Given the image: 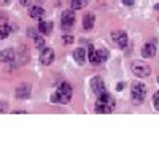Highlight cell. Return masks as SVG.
Segmentation results:
<instances>
[{
    "instance_id": "1",
    "label": "cell",
    "mask_w": 159,
    "mask_h": 146,
    "mask_svg": "<svg viewBox=\"0 0 159 146\" xmlns=\"http://www.w3.org/2000/svg\"><path fill=\"white\" fill-rule=\"evenodd\" d=\"M130 69H132V72H134V75L139 76V78H147V76L151 75L150 65L147 62H143V60H134Z\"/></svg>"
},
{
    "instance_id": "2",
    "label": "cell",
    "mask_w": 159,
    "mask_h": 146,
    "mask_svg": "<svg viewBox=\"0 0 159 146\" xmlns=\"http://www.w3.org/2000/svg\"><path fill=\"white\" fill-rule=\"evenodd\" d=\"M61 22H62V29H64V30L72 29L73 24H75V11H73V10H65V11L62 13Z\"/></svg>"
},
{
    "instance_id": "3",
    "label": "cell",
    "mask_w": 159,
    "mask_h": 146,
    "mask_svg": "<svg viewBox=\"0 0 159 146\" xmlns=\"http://www.w3.org/2000/svg\"><path fill=\"white\" fill-rule=\"evenodd\" d=\"M52 60H54V51L51 48L43 46L42 51H40V62L43 65H49V64H52Z\"/></svg>"
},
{
    "instance_id": "4",
    "label": "cell",
    "mask_w": 159,
    "mask_h": 146,
    "mask_svg": "<svg viewBox=\"0 0 159 146\" xmlns=\"http://www.w3.org/2000/svg\"><path fill=\"white\" fill-rule=\"evenodd\" d=\"M145 95H147V86L142 83H134V86H132V97L140 103Z\"/></svg>"
},
{
    "instance_id": "5",
    "label": "cell",
    "mask_w": 159,
    "mask_h": 146,
    "mask_svg": "<svg viewBox=\"0 0 159 146\" xmlns=\"http://www.w3.org/2000/svg\"><path fill=\"white\" fill-rule=\"evenodd\" d=\"M111 38L115 40V43L119 48H126L127 46V33L126 32H113Z\"/></svg>"
},
{
    "instance_id": "6",
    "label": "cell",
    "mask_w": 159,
    "mask_h": 146,
    "mask_svg": "<svg viewBox=\"0 0 159 146\" xmlns=\"http://www.w3.org/2000/svg\"><path fill=\"white\" fill-rule=\"evenodd\" d=\"M30 92H32V89H30L29 84H22L16 89V97L21 99V100H25V99L30 97Z\"/></svg>"
},
{
    "instance_id": "7",
    "label": "cell",
    "mask_w": 159,
    "mask_h": 146,
    "mask_svg": "<svg viewBox=\"0 0 159 146\" xmlns=\"http://www.w3.org/2000/svg\"><path fill=\"white\" fill-rule=\"evenodd\" d=\"M70 99H72V95H69V94H64V92H54V94L51 95V102H57V103H69L70 102Z\"/></svg>"
},
{
    "instance_id": "8",
    "label": "cell",
    "mask_w": 159,
    "mask_h": 146,
    "mask_svg": "<svg viewBox=\"0 0 159 146\" xmlns=\"http://www.w3.org/2000/svg\"><path fill=\"white\" fill-rule=\"evenodd\" d=\"M91 86H92V91H94L96 94H100V92H103V91H105V83H103V79H102L100 76L92 78Z\"/></svg>"
},
{
    "instance_id": "9",
    "label": "cell",
    "mask_w": 159,
    "mask_h": 146,
    "mask_svg": "<svg viewBox=\"0 0 159 146\" xmlns=\"http://www.w3.org/2000/svg\"><path fill=\"white\" fill-rule=\"evenodd\" d=\"M13 60H15V49L7 48L0 51V62H13Z\"/></svg>"
},
{
    "instance_id": "10",
    "label": "cell",
    "mask_w": 159,
    "mask_h": 146,
    "mask_svg": "<svg viewBox=\"0 0 159 146\" xmlns=\"http://www.w3.org/2000/svg\"><path fill=\"white\" fill-rule=\"evenodd\" d=\"M156 54V45L154 43H147L143 46V49H142V56L143 57H153Z\"/></svg>"
},
{
    "instance_id": "11",
    "label": "cell",
    "mask_w": 159,
    "mask_h": 146,
    "mask_svg": "<svg viewBox=\"0 0 159 146\" xmlns=\"http://www.w3.org/2000/svg\"><path fill=\"white\" fill-rule=\"evenodd\" d=\"M94 22H96V16L92 15V13H88V15L83 18V29L91 30L92 27H94Z\"/></svg>"
},
{
    "instance_id": "12",
    "label": "cell",
    "mask_w": 159,
    "mask_h": 146,
    "mask_svg": "<svg viewBox=\"0 0 159 146\" xmlns=\"http://www.w3.org/2000/svg\"><path fill=\"white\" fill-rule=\"evenodd\" d=\"M43 15H45V10H43L42 7L35 5V7H30V8H29V16H30V18H34V19H40V18H43Z\"/></svg>"
},
{
    "instance_id": "13",
    "label": "cell",
    "mask_w": 159,
    "mask_h": 146,
    "mask_svg": "<svg viewBox=\"0 0 159 146\" xmlns=\"http://www.w3.org/2000/svg\"><path fill=\"white\" fill-rule=\"evenodd\" d=\"M73 59L76 60L78 65H81V64L84 62V59H86V51H84V48H76V49L73 51Z\"/></svg>"
},
{
    "instance_id": "14",
    "label": "cell",
    "mask_w": 159,
    "mask_h": 146,
    "mask_svg": "<svg viewBox=\"0 0 159 146\" xmlns=\"http://www.w3.org/2000/svg\"><path fill=\"white\" fill-rule=\"evenodd\" d=\"M38 30L42 32L43 35H49V33L52 32V22H49V21H42V22H40V25H38Z\"/></svg>"
},
{
    "instance_id": "15",
    "label": "cell",
    "mask_w": 159,
    "mask_h": 146,
    "mask_svg": "<svg viewBox=\"0 0 159 146\" xmlns=\"http://www.w3.org/2000/svg\"><path fill=\"white\" fill-rule=\"evenodd\" d=\"M97 103H105V105H113V99L108 92H100L99 94V99H97Z\"/></svg>"
},
{
    "instance_id": "16",
    "label": "cell",
    "mask_w": 159,
    "mask_h": 146,
    "mask_svg": "<svg viewBox=\"0 0 159 146\" xmlns=\"http://www.w3.org/2000/svg\"><path fill=\"white\" fill-rule=\"evenodd\" d=\"M89 60H91L92 65L102 64V62H100V57H99V51H97L96 48H91V49H89Z\"/></svg>"
},
{
    "instance_id": "17",
    "label": "cell",
    "mask_w": 159,
    "mask_h": 146,
    "mask_svg": "<svg viewBox=\"0 0 159 146\" xmlns=\"http://www.w3.org/2000/svg\"><path fill=\"white\" fill-rule=\"evenodd\" d=\"M88 3H89V0H72V2H70V8L72 10H83Z\"/></svg>"
},
{
    "instance_id": "18",
    "label": "cell",
    "mask_w": 159,
    "mask_h": 146,
    "mask_svg": "<svg viewBox=\"0 0 159 146\" xmlns=\"http://www.w3.org/2000/svg\"><path fill=\"white\" fill-rule=\"evenodd\" d=\"M96 111H97V113H102V114H105V113H111V111H113V105L97 103V105H96Z\"/></svg>"
},
{
    "instance_id": "19",
    "label": "cell",
    "mask_w": 159,
    "mask_h": 146,
    "mask_svg": "<svg viewBox=\"0 0 159 146\" xmlns=\"http://www.w3.org/2000/svg\"><path fill=\"white\" fill-rule=\"evenodd\" d=\"M10 32H11L10 25L8 24H2V25H0V40H5L10 35Z\"/></svg>"
},
{
    "instance_id": "20",
    "label": "cell",
    "mask_w": 159,
    "mask_h": 146,
    "mask_svg": "<svg viewBox=\"0 0 159 146\" xmlns=\"http://www.w3.org/2000/svg\"><path fill=\"white\" fill-rule=\"evenodd\" d=\"M57 91H59V92H64V94H69V95L73 94V89H72V86H70L69 83H62Z\"/></svg>"
},
{
    "instance_id": "21",
    "label": "cell",
    "mask_w": 159,
    "mask_h": 146,
    "mask_svg": "<svg viewBox=\"0 0 159 146\" xmlns=\"http://www.w3.org/2000/svg\"><path fill=\"white\" fill-rule=\"evenodd\" d=\"M34 42H35V46H37L38 49H42V48L45 46V37H38V35H37V37L34 38Z\"/></svg>"
},
{
    "instance_id": "22",
    "label": "cell",
    "mask_w": 159,
    "mask_h": 146,
    "mask_svg": "<svg viewBox=\"0 0 159 146\" xmlns=\"http://www.w3.org/2000/svg\"><path fill=\"white\" fill-rule=\"evenodd\" d=\"M99 57H100V62H103V60H107V57H108V51L105 49V48L99 49Z\"/></svg>"
},
{
    "instance_id": "23",
    "label": "cell",
    "mask_w": 159,
    "mask_h": 146,
    "mask_svg": "<svg viewBox=\"0 0 159 146\" xmlns=\"http://www.w3.org/2000/svg\"><path fill=\"white\" fill-rule=\"evenodd\" d=\"M153 105H154V108L159 111V91L154 94V97H153Z\"/></svg>"
},
{
    "instance_id": "24",
    "label": "cell",
    "mask_w": 159,
    "mask_h": 146,
    "mask_svg": "<svg viewBox=\"0 0 159 146\" xmlns=\"http://www.w3.org/2000/svg\"><path fill=\"white\" fill-rule=\"evenodd\" d=\"M73 37L72 35H64V43H67V45H70V43H73Z\"/></svg>"
},
{
    "instance_id": "25",
    "label": "cell",
    "mask_w": 159,
    "mask_h": 146,
    "mask_svg": "<svg viewBox=\"0 0 159 146\" xmlns=\"http://www.w3.org/2000/svg\"><path fill=\"white\" fill-rule=\"evenodd\" d=\"M8 111V105L5 102H0V113H7Z\"/></svg>"
},
{
    "instance_id": "26",
    "label": "cell",
    "mask_w": 159,
    "mask_h": 146,
    "mask_svg": "<svg viewBox=\"0 0 159 146\" xmlns=\"http://www.w3.org/2000/svg\"><path fill=\"white\" fill-rule=\"evenodd\" d=\"M27 35H29L30 38H35V37H37V30H35V29H29V30H27Z\"/></svg>"
},
{
    "instance_id": "27",
    "label": "cell",
    "mask_w": 159,
    "mask_h": 146,
    "mask_svg": "<svg viewBox=\"0 0 159 146\" xmlns=\"http://www.w3.org/2000/svg\"><path fill=\"white\" fill-rule=\"evenodd\" d=\"M19 3L24 5V7H29V5L32 3V0H19Z\"/></svg>"
},
{
    "instance_id": "28",
    "label": "cell",
    "mask_w": 159,
    "mask_h": 146,
    "mask_svg": "<svg viewBox=\"0 0 159 146\" xmlns=\"http://www.w3.org/2000/svg\"><path fill=\"white\" fill-rule=\"evenodd\" d=\"M121 2H123L124 5H127V7H132V5H134V0H121Z\"/></svg>"
},
{
    "instance_id": "29",
    "label": "cell",
    "mask_w": 159,
    "mask_h": 146,
    "mask_svg": "<svg viewBox=\"0 0 159 146\" xmlns=\"http://www.w3.org/2000/svg\"><path fill=\"white\" fill-rule=\"evenodd\" d=\"M124 86H126L124 83H118V86H116V91H123V89H124Z\"/></svg>"
},
{
    "instance_id": "30",
    "label": "cell",
    "mask_w": 159,
    "mask_h": 146,
    "mask_svg": "<svg viewBox=\"0 0 159 146\" xmlns=\"http://www.w3.org/2000/svg\"><path fill=\"white\" fill-rule=\"evenodd\" d=\"M0 3H2V5H8L10 0H0Z\"/></svg>"
},
{
    "instance_id": "31",
    "label": "cell",
    "mask_w": 159,
    "mask_h": 146,
    "mask_svg": "<svg viewBox=\"0 0 159 146\" xmlns=\"http://www.w3.org/2000/svg\"><path fill=\"white\" fill-rule=\"evenodd\" d=\"M154 10H157V11H159V3H157V5H154Z\"/></svg>"
},
{
    "instance_id": "32",
    "label": "cell",
    "mask_w": 159,
    "mask_h": 146,
    "mask_svg": "<svg viewBox=\"0 0 159 146\" xmlns=\"http://www.w3.org/2000/svg\"><path fill=\"white\" fill-rule=\"evenodd\" d=\"M157 83H159V76H157Z\"/></svg>"
}]
</instances>
